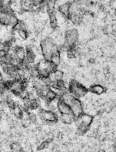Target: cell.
Here are the masks:
<instances>
[{
	"label": "cell",
	"instance_id": "1",
	"mask_svg": "<svg viewBox=\"0 0 116 152\" xmlns=\"http://www.w3.org/2000/svg\"><path fill=\"white\" fill-rule=\"evenodd\" d=\"M41 50L44 59L51 60L52 56L59 51L57 44L51 38H46L41 42Z\"/></svg>",
	"mask_w": 116,
	"mask_h": 152
},
{
	"label": "cell",
	"instance_id": "2",
	"mask_svg": "<svg viewBox=\"0 0 116 152\" xmlns=\"http://www.w3.org/2000/svg\"><path fill=\"white\" fill-rule=\"evenodd\" d=\"M68 91L74 97L78 99L84 97L88 93V90L83 85L75 80L70 81Z\"/></svg>",
	"mask_w": 116,
	"mask_h": 152
},
{
	"label": "cell",
	"instance_id": "3",
	"mask_svg": "<svg viewBox=\"0 0 116 152\" xmlns=\"http://www.w3.org/2000/svg\"><path fill=\"white\" fill-rule=\"evenodd\" d=\"M38 115L42 121L48 124H54L58 122L59 115L55 111L41 109L39 111Z\"/></svg>",
	"mask_w": 116,
	"mask_h": 152
},
{
	"label": "cell",
	"instance_id": "4",
	"mask_svg": "<svg viewBox=\"0 0 116 152\" xmlns=\"http://www.w3.org/2000/svg\"><path fill=\"white\" fill-rule=\"evenodd\" d=\"M69 105L71 108L73 114L75 116L76 118L79 117L80 115L84 113L82 104L79 99L74 98L69 104Z\"/></svg>",
	"mask_w": 116,
	"mask_h": 152
},
{
	"label": "cell",
	"instance_id": "5",
	"mask_svg": "<svg viewBox=\"0 0 116 152\" xmlns=\"http://www.w3.org/2000/svg\"><path fill=\"white\" fill-rule=\"evenodd\" d=\"M57 110L59 115L73 114L69 105L62 101L60 98L57 104Z\"/></svg>",
	"mask_w": 116,
	"mask_h": 152
},
{
	"label": "cell",
	"instance_id": "6",
	"mask_svg": "<svg viewBox=\"0 0 116 152\" xmlns=\"http://www.w3.org/2000/svg\"><path fill=\"white\" fill-rule=\"evenodd\" d=\"M70 5L71 4H70L69 2H66L62 4L58 8L59 12L61 14V15L63 17L66 18H69V17L70 15Z\"/></svg>",
	"mask_w": 116,
	"mask_h": 152
},
{
	"label": "cell",
	"instance_id": "7",
	"mask_svg": "<svg viewBox=\"0 0 116 152\" xmlns=\"http://www.w3.org/2000/svg\"><path fill=\"white\" fill-rule=\"evenodd\" d=\"M59 118H60L62 123L65 124H67V125L72 124L73 122H75V120L76 118L73 114H60L59 115Z\"/></svg>",
	"mask_w": 116,
	"mask_h": 152
},
{
	"label": "cell",
	"instance_id": "8",
	"mask_svg": "<svg viewBox=\"0 0 116 152\" xmlns=\"http://www.w3.org/2000/svg\"><path fill=\"white\" fill-rule=\"evenodd\" d=\"M90 91L97 95H100L104 93V88L100 84H94L90 86Z\"/></svg>",
	"mask_w": 116,
	"mask_h": 152
},
{
	"label": "cell",
	"instance_id": "9",
	"mask_svg": "<svg viewBox=\"0 0 116 152\" xmlns=\"http://www.w3.org/2000/svg\"><path fill=\"white\" fill-rule=\"evenodd\" d=\"M10 148L11 150V152H21L23 150L21 146V145L16 142L12 143L10 145Z\"/></svg>",
	"mask_w": 116,
	"mask_h": 152
},
{
	"label": "cell",
	"instance_id": "10",
	"mask_svg": "<svg viewBox=\"0 0 116 152\" xmlns=\"http://www.w3.org/2000/svg\"><path fill=\"white\" fill-rule=\"evenodd\" d=\"M28 119L32 123H35L37 121V116L33 112H29L28 114Z\"/></svg>",
	"mask_w": 116,
	"mask_h": 152
},
{
	"label": "cell",
	"instance_id": "11",
	"mask_svg": "<svg viewBox=\"0 0 116 152\" xmlns=\"http://www.w3.org/2000/svg\"><path fill=\"white\" fill-rule=\"evenodd\" d=\"M49 146V143L47 141H44L43 142H42L39 146L38 148V151H43L45 149H46Z\"/></svg>",
	"mask_w": 116,
	"mask_h": 152
},
{
	"label": "cell",
	"instance_id": "12",
	"mask_svg": "<svg viewBox=\"0 0 116 152\" xmlns=\"http://www.w3.org/2000/svg\"><path fill=\"white\" fill-rule=\"evenodd\" d=\"M113 149H114V152H116V140L113 145Z\"/></svg>",
	"mask_w": 116,
	"mask_h": 152
},
{
	"label": "cell",
	"instance_id": "13",
	"mask_svg": "<svg viewBox=\"0 0 116 152\" xmlns=\"http://www.w3.org/2000/svg\"><path fill=\"white\" fill-rule=\"evenodd\" d=\"M99 152H105L104 151H99Z\"/></svg>",
	"mask_w": 116,
	"mask_h": 152
}]
</instances>
